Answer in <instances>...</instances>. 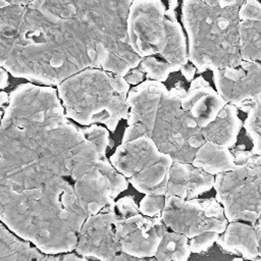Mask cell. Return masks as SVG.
I'll list each match as a JSON object with an SVG mask.
<instances>
[{"label": "cell", "mask_w": 261, "mask_h": 261, "mask_svg": "<svg viewBox=\"0 0 261 261\" xmlns=\"http://www.w3.org/2000/svg\"><path fill=\"white\" fill-rule=\"evenodd\" d=\"M240 51L245 61L261 63V3L245 0L239 9Z\"/></svg>", "instance_id": "cell-19"}, {"label": "cell", "mask_w": 261, "mask_h": 261, "mask_svg": "<svg viewBox=\"0 0 261 261\" xmlns=\"http://www.w3.org/2000/svg\"><path fill=\"white\" fill-rule=\"evenodd\" d=\"M204 3L213 7H234L240 8L245 0H201Z\"/></svg>", "instance_id": "cell-31"}, {"label": "cell", "mask_w": 261, "mask_h": 261, "mask_svg": "<svg viewBox=\"0 0 261 261\" xmlns=\"http://www.w3.org/2000/svg\"><path fill=\"white\" fill-rule=\"evenodd\" d=\"M144 72L139 68V67H136V68H133L130 69L124 76L125 81L128 83V84H132V85H139L143 82L144 80Z\"/></svg>", "instance_id": "cell-33"}, {"label": "cell", "mask_w": 261, "mask_h": 261, "mask_svg": "<svg viewBox=\"0 0 261 261\" xmlns=\"http://www.w3.org/2000/svg\"><path fill=\"white\" fill-rule=\"evenodd\" d=\"M239 9L184 0L181 21L188 34L189 60L198 73L238 66L242 61Z\"/></svg>", "instance_id": "cell-4"}, {"label": "cell", "mask_w": 261, "mask_h": 261, "mask_svg": "<svg viewBox=\"0 0 261 261\" xmlns=\"http://www.w3.org/2000/svg\"><path fill=\"white\" fill-rule=\"evenodd\" d=\"M73 188L80 205L88 216L97 214L106 208L115 209L111 181L100 170L98 163L76 179Z\"/></svg>", "instance_id": "cell-16"}, {"label": "cell", "mask_w": 261, "mask_h": 261, "mask_svg": "<svg viewBox=\"0 0 261 261\" xmlns=\"http://www.w3.org/2000/svg\"><path fill=\"white\" fill-rule=\"evenodd\" d=\"M115 213L119 219H126L135 216L140 212L139 205L136 203L134 197L124 196L115 201Z\"/></svg>", "instance_id": "cell-30"}, {"label": "cell", "mask_w": 261, "mask_h": 261, "mask_svg": "<svg viewBox=\"0 0 261 261\" xmlns=\"http://www.w3.org/2000/svg\"><path fill=\"white\" fill-rule=\"evenodd\" d=\"M192 163L212 175L229 171L236 167L231 150L211 141H205L198 149Z\"/></svg>", "instance_id": "cell-22"}, {"label": "cell", "mask_w": 261, "mask_h": 261, "mask_svg": "<svg viewBox=\"0 0 261 261\" xmlns=\"http://www.w3.org/2000/svg\"><path fill=\"white\" fill-rule=\"evenodd\" d=\"M227 102L203 77L191 82L189 90L181 99L182 108L189 112L203 129L211 123Z\"/></svg>", "instance_id": "cell-15"}, {"label": "cell", "mask_w": 261, "mask_h": 261, "mask_svg": "<svg viewBox=\"0 0 261 261\" xmlns=\"http://www.w3.org/2000/svg\"><path fill=\"white\" fill-rule=\"evenodd\" d=\"M232 261H245V259H243V258H234ZM251 261H261V257L260 258H256V259H254V260H251Z\"/></svg>", "instance_id": "cell-39"}, {"label": "cell", "mask_w": 261, "mask_h": 261, "mask_svg": "<svg viewBox=\"0 0 261 261\" xmlns=\"http://www.w3.org/2000/svg\"><path fill=\"white\" fill-rule=\"evenodd\" d=\"M260 162H261V156H260Z\"/></svg>", "instance_id": "cell-40"}, {"label": "cell", "mask_w": 261, "mask_h": 261, "mask_svg": "<svg viewBox=\"0 0 261 261\" xmlns=\"http://www.w3.org/2000/svg\"><path fill=\"white\" fill-rule=\"evenodd\" d=\"M166 90L163 83L153 80L142 82L129 90L127 127L123 134L122 143L141 137H152L158 108Z\"/></svg>", "instance_id": "cell-13"}, {"label": "cell", "mask_w": 261, "mask_h": 261, "mask_svg": "<svg viewBox=\"0 0 261 261\" xmlns=\"http://www.w3.org/2000/svg\"><path fill=\"white\" fill-rule=\"evenodd\" d=\"M196 71H197V68L193 64H190V63H188L186 65H182L181 68H180L181 74L185 76V79L188 82H192L194 80Z\"/></svg>", "instance_id": "cell-34"}, {"label": "cell", "mask_w": 261, "mask_h": 261, "mask_svg": "<svg viewBox=\"0 0 261 261\" xmlns=\"http://www.w3.org/2000/svg\"><path fill=\"white\" fill-rule=\"evenodd\" d=\"M34 0H0V8L5 6H29Z\"/></svg>", "instance_id": "cell-35"}, {"label": "cell", "mask_w": 261, "mask_h": 261, "mask_svg": "<svg viewBox=\"0 0 261 261\" xmlns=\"http://www.w3.org/2000/svg\"><path fill=\"white\" fill-rule=\"evenodd\" d=\"M167 229L161 217H148L142 213L116 222L121 251L137 257H154Z\"/></svg>", "instance_id": "cell-14"}, {"label": "cell", "mask_w": 261, "mask_h": 261, "mask_svg": "<svg viewBox=\"0 0 261 261\" xmlns=\"http://www.w3.org/2000/svg\"><path fill=\"white\" fill-rule=\"evenodd\" d=\"M0 261H88L76 253L46 254L30 242L11 232L2 222L0 225Z\"/></svg>", "instance_id": "cell-18"}, {"label": "cell", "mask_w": 261, "mask_h": 261, "mask_svg": "<svg viewBox=\"0 0 261 261\" xmlns=\"http://www.w3.org/2000/svg\"><path fill=\"white\" fill-rule=\"evenodd\" d=\"M108 261H157V260L155 257H137L121 251Z\"/></svg>", "instance_id": "cell-32"}, {"label": "cell", "mask_w": 261, "mask_h": 261, "mask_svg": "<svg viewBox=\"0 0 261 261\" xmlns=\"http://www.w3.org/2000/svg\"><path fill=\"white\" fill-rule=\"evenodd\" d=\"M187 90L177 85L162 96L152 137L158 149L173 162L192 163L198 149L205 143L202 128L181 106Z\"/></svg>", "instance_id": "cell-8"}, {"label": "cell", "mask_w": 261, "mask_h": 261, "mask_svg": "<svg viewBox=\"0 0 261 261\" xmlns=\"http://www.w3.org/2000/svg\"><path fill=\"white\" fill-rule=\"evenodd\" d=\"M96 261H101V260H96Z\"/></svg>", "instance_id": "cell-41"}, {"label": "cell", "mask_w": 261, "mask_h": 261, "mask_svg": "<svg viewBox=\"0 0 261 261\" xmlns=\"http://www.w3.org/2000/svg\"><path fill=\"white\" fill-rule=\"evenodd\" d=\"M168 2H169V7L168 8L175 10V8L178 5V1L177 0H168Z\"/></svg>", "instance_id": "cell-38"}, {"label": "cell", "mask_w": 261, "mask_h": 261, "mask_svg": "<svg viewBox=\"0 0 261 261\" xmlns=\"http://www.w3.org/2000/svg\"><path fill=\"white\" fill-rule=\"evenodd\" d=\"M243 124L238 115V108L227 103L220 110L217 117L202 129L203 137L206 141L232 149L236 146L238 135Z\"/></svg>", "instance_id": "cell-21"}, {"label": "cell", "mask_w": 261, "mask_h": 261, "mask_svg": "<svg viewBox=\"0 0 261 261\" xmlns=\"http://www.w3.org/2000/svg\"><path fill=\"white\" fill-rule=\"evenodd\" d=\"M219 233L215 231H207L192 239H189V245L192 253L201 254L207 252L218 240Z\"/></svg>", "instance_id": "cell-29"}, {"label": "cell", "mask_w": 261, "mask_h": 261, "mask_svg": "<svg viewBox=\"0 0 261 261\" xmlns=\"http://www.w3.org/2000/svg\"><path fill=\"white\" fill-rule=\"evenodd\" d=\"M110 162L132 186L145 195H165L172 158L162 153L149 137L121 143L110 157Z\"/></svg>", "instance_id": "cell-9"}, {"label": "cell", "mask_w": 261, "mask_h": 261, "mask_svg": "<svg viewBox=\"0 0 261 261\" xmlns=\"http://www.w3.org/2000/svg\"><path fill=\"white\" fill-rule=\"evenodd\" d=\"M247 113L248 115L243 126L252 141L253 147L251 151L261 156V99Z\"/></svg>", "instance_id": "cell-26"}, {"label": "cell", "mask_w": 261, "mask_h": 261, "mask_svg": "<svg viewBox=\"0 0 261 261\" xmlns=\"http://www.w3.org/2000/svg\"><path fill=\"white\" fill-rule=\"evenodd\" d=\"M215 176L196 167L193 163L173 162L168 173L166 196H176L186 200L214 188Z\"/></svg>", "instance_id": "cell-17"}, {"label": "cell", "mask_w": 261, "mask_h": 261, "mask_svg": "<svg viewBox=\"0 0 261 261\" xmlns=\"http://www.w3.org/2000/svg\"><path fill=\"white\" fill-rule=\"evenodd\" d=\"M161 218L168 229L189 239L207 231L224 232L228 220L222 205L216 198L186 200L166 196Z\"/></svg>", "instance_id": "cell-10"}, {"label": "cell", "mask_w": 261, "mask_h": 261, "mask_svg": "<svg viewBox=\"0 0 261 261\" xmlns=\"http://www.w3.org/2000/svg\"><path fill=\"white\" fill-rule=\"evenodd\" d=\"M253 225H254V227L256 229V232H257L258 247H259V257H261V216Z\"/></svg>", "instance_id": "cell-36"}, {"label": "cell", "mask_w": 261, "mask_h": 261, "mask_svg": "<svg viewBox=\"0 0 261 261\" xmlns=\"http://www.w3.org/2000/svg\"><path fill=\"white\" fill-rule=\"evenodd\" d=\"M166 204L165 195L147 194L139 204L140 212L148 217H161Z\"/></svg>", "instance_id": "cell-28"}, {"label": "cell", "mask_w": 261, "mask_h": 261, "mask_svg": "<svg viewBox=\"0 0 261 261\" xmlns=\"http://www.w3.org/2000/svg\"><path fill=\"white\" fill-rule=\"evenodd\" d=\"M216 91L229 104L244 112L261 99V63L243 60L238 66L213 70Z\"/></svg>", "instance_id": "cell-11"}, {"label": "cell", "mask_w": 261, "mask_h": 261, "mask_svg": "<svg viewBox=\"0 0 261 261\" xmlns=\"http://www.w3.org/2000/svg\"><path fill=\"white\" fill-rule=\"evenodd\" d=\"M133 0H34L1 67L11 75L58 86L87 68L122 76L141 58L127 37Z\"/></svg>", "instance_id": "cell-1"}, {"label": "cell", "mask_w": 261, "mask_h": 261, "mask_svg": "<svg viewBox=\"0 0 261 261\" xmlns=\"http://www.w3.org/2000/svg\"><path fill=\"white\" fill-rule=\"evenodd\" d=\"M117 220L115 209L112 208L89 215L80 229L75 253L86 258L108 261L121 252V246L116 237Z\"/></svg>", "instance_id": "cell-12"}, {"label": "cell", "mask_w": 261, "mask_h": 261, "mask_svg": "<svg viewBox=\"0 0 261 261\" xmlns=\"http://www.w3.org/2000/svg\"><path fill=\"white\" fill-rule=\"evenodd\" d=\"M148 79L157 81V82H165L171 72L180 71V66L171 64L163 59H160L155 56H148L141 59V62L138 66Z\"/></svg>", "instance_id": "cell-25"}, {"label": "cell", "mask_w": 261, "mask_h": 261, "mask_svg": "<svg viewBox=\"0 0 261 261\" xmlns=\"http://www.w3.org/2000/svg\"><path fill=\"white\" fill-rule=\"evenodd\" d=\"M28 6H5L0 13V64L7 60Z\"/></svg>", "instance_id": "cell-23"}, {"label": "cell", "mask_w": 261, "mask_h": 261, "mask_svg": "<svg viewBox=\"0 0 261 261\" xmlns=\"http://www.w3.org/2000/svg\"><path fill=\"white\" fill-rule=\"evenodd\" d=\"M127 37L141 59L159 55L180 67L190 61L186 36L175 10L166 9L161 0H133L127 15Z\"/></svg>", "instance_id": "cell-6"}, {"label": "cell", "mask_w": 261, "mask_h": 261, "mask_svg": "<svg viewBox=\"0 0 261 261\" xmlns=\"http://www.w3.org/2000/svg\"><path fill=\"white\" fill-rule=\"evenodd\" d=\"M1 89H4L7 85H8V71L4 68V67H1Z\"/></svg>", "instance_id": "cell-37"}, {"label": "cell", "mask_w": 261, "mask_h": 261, "mask_svg": "<svg viewBox=\"0 0 261 261\" xmlns=\"http://www.w3.org/2000/svg\"><path fill=\"white\" fill-rule=\"evenodd\" d=\"M216 244L227 253L242 255L247 261L259 256L258 237L253 224L242 221L228 222L224 232L219 234Z\"/></svg>", "instance_id": "cell-20"}, {"label": "cell", "mask_w": 261, "mask_h": 261, "mask_svg": "<svg viewBox=\"0 0 261 261\" xmlns=\"http://www.w3.org/2000/svg\"><path fill=\"white\" fill-rule=\"evenodd\" d=\"M0 130V185L15 189L55 176L74 182L105 157L84 127L69 121L57 91L49 86H17L9 94Z\"/></svg>", "instance_id": "cell-2"}, {"label": "cell", "mask_w": 261, "mask_h": 261, "mask_svg": "<svg viewBox=\"0 0 261 261\" xmlns=\"http://www.w3.org/2000/svg\"><path fill=\"white\" fill-rule=\"evenodd\" d=\"M66 116L85 126L102 123L115 132L128 117L129 84L124 76L100 69H84L57 86Z\"/></svg>", "instance_id": "cell-5"}, {"label": "cell", "mask_w": 261, "mask_h": 261, "mask_svg": "<svg viewBox=\"0 0 261 261\" xmlns=\"http://www.w3.org/2000/svg\"><path fill=\"white\" fill-rule=\"evenodd\" d=\"M191 253L189 238L167 229L154 257L157 261H188Z\"/></svg>", "instance_id": "cell-24"}, {"label": "cell", "mask_w": 261, "mask_h": 261, "mask_svg": "<svg viewBox=\"0 0 261 261\" xmlns=\"http://www.w3.org/2000/svg\"><path fill=\"white\" fill-rule=\"evenodd\" d=\"M98 167L111 181L114 199L120 193H122L123 191H125L127 189V187H128L127 178L113 166V164L110 162V159H108L106 156L102 157L99 160Z\"/></svg>", "instance_id": "cell-27"}, {"label": "cell", "mask_w": 261, "mask_h": 261, "mask_svg": "<svg viewBox=\"0 0 261 261\" xmlns=\"http://www.w3.org/2000/svg\"><path fill=\"white\" fill-rule=\"evenodd\" d=\"M236 167L215 175L216 199L222 205L228 222L247 221L254 224L261 216L260 156L245 146L231 149Z\"/></svg>", "instance_id": "cell-7"}, {"label": "cell", "mask_w": 261, "mask_h": 261, "mask_svg": "<svg viewBox=\"0 0 261 261\" xmlns=\"http://www.w3.org/2000/svg\"><path fill=\"white\" fill-rule=\"evenodd\" d=\"M87 217L73 184L65 177L55 176L24 189L0 185L1 222L43 253L73 252Z\"/></svg>", "instance_id": "cell-3"}]
</instances>
